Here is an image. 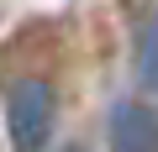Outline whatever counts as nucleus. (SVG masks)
<instances>
[{"instance_id":"nucleus-3","label":"nucleus","mask_w":158,"mask_h":152,"mask_svg":"<svg viewBox=\"0 0 158 152\" xmlns=\"http://www.w3.org/2000/svg\"><path fill=\"white\" fill-rule=\"evenodd\" d=\"M132 68L137 84L158 95V6H142V16L132 21Z\"/></svg>"},{"instance_id":"nucleus-1","label":"nucleus","mask_w":158,"mask_h":152,"mask_svg":"<svg viewBox=\"0 0 158 152\" xmlns=\"http://www.w3.org/2000/svg\"><path fill=\"white\" fill-rule=\"evenodd\" d=\"M53 115H58V95L48 79L6 84V136L16 152H42L53 136Z\"/></svg>"},{"instance_id":"nucleus-2","label":"nucleus","mask_w":158,"mask_h":152,"mask_svg":"<svg viewBox=\"0 0 158 152\" xmlns=\"http://www.w3.org/2000/svg\"><path fill=\"white\" fill-rule=\"evenodd\" d=\"M111 152H158V105L121 100L111 110Z\"/></svg>"},{"instance_id":"nucleus-4","label":"nucleus","mask_w":158,"mask_h":152,"mask_svg":"<svg viewBox=\"0 0 158 152\" xmlns=\"http://www.w3.org/2000/svg\"><path fill=\"white\" fill-rule=\"evenodd\" d=\"M58 152H85V147H58Z\"/></svg>"}]
</instances>
